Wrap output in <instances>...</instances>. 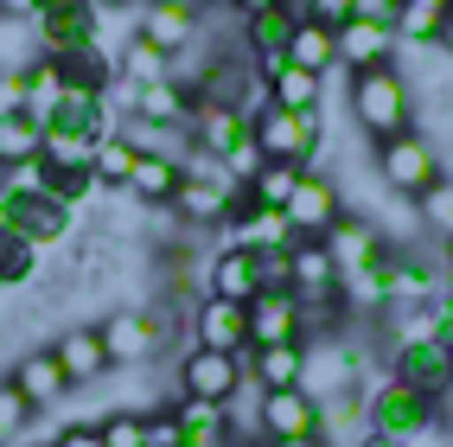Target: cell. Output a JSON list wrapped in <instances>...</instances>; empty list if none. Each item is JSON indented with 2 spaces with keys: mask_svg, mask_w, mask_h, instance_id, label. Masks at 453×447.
I'll list each match as a JSON object with an SVG mask.
<instances>
[{
  "mask_svg": "<svg viewBox=\"0 0 453 447\" xmlns=\"http://www.w3.org/2000/svg\"><path fill=\"white\" fill-rule=\"evenodd\" d=\"M294 339H300V294L262 288L250 301V345H294Z\"/></svg>",
  "mask_w": 453,
  "mask_h": 447,
  "instance_id": "17",
  "label": "cell"
},
{
  "mask_svg": "<svg viewBox=\"0 0 453 447\" xmlns=\"http://www.w3.org/2000/svg\"><path fill=\"white\" fill-rule=\"evenodd\" d=\"M447 268H453V236H447Z\"/></svg>",
  "mask_w": 453,
  "mask_h": 447,
  "instance_id": "52",
  "label": "cell"
},
{
  "mask_svg": "<svg viewBox=\"0 0 453 447\" xmlns=\"http://www.w3.org/2000/svg\"><path fill=\"white\" fill-rule=\"evenodd\" d=\"M441 428H447V435H453V390H447V397H441Z\"/></svg>",
  "mask_w": 453,
  "mask_h": 447,
  "instance_id": "48",
  "label": "cell"
},
{
  "mask_svg": "<svg viewBox=\"0 0 453 447\" xmlns=\"http://www.w3.org/2000/svg\"><path fill=\"white\" fill-rule=\"evenodd\" d=\"M243 358L236 351H204V345H186L179 358V397H198V403H230L243 390Z\"/></svg>",
  "mask_w": 453,
  "mask_h": 447,
  "instance_id": "8",
  "label": "cell"
},
{
  "mask_svg": "<svg viewBox=\"0 0 453 447\" xmlns=\"http://www.w3.org/2000/svg\"><path fill=\"white\" fill-rule=\"evenodd\" d=\"M51 351H58V365H65L71 390H77V383H96V377L109 371V351H103V333H96V326H71Z\"/></svg>",
  "mask_w": 453,
  "mask_h": 447,
  "instance_id": "25",
  "label": "cell"
},
{
  "mask_svg": "<svg viewBox=\"0 0 453 447\" xmlns=\"http://www.w3.org/2000/svg\"><path fill=\"white\" fill-rule=\"evenodd\" d=\"M365 422H371V435H389V441H415V435H428L434 422H441V403L434 397H421L415 383H403V377H377L371 390H365Z\"/></svg>",
  "mask_w": 453,
  "mask_h": 447,
  "instance_id": "3",
  "label": "cell"
},
{
  "mask_svg": "<svg viewBox=\"0 0 453 447\" xmlns=\"http://www.w3.org/2000/svg\"><path fill=\"white\" fill-rule=\"evenodd\" d=\"M256 262H262V288H288V250H268Z\"/></svg>",
  "mask_w": 453,
  "mask_h": 447,
  "instance_id": "45",
  "label": "cell"
},
{
  "mask_svg": "<svg viewBox=\"0 0 453 447\" xmlns=\"http://www.w3.org/2000/svg\"><path fill=\"white\" fill-rule=\"evenodd\" d=\"M319 243L332 250V262H339V281H345V275H357V268H371V262L389 250V243H383V230H377L365 212H357V218L345 212L339 224H332V230L319 236Z\"/></svg>",
  "mask_w": 453,
  "mask_h": 447,
  "instance_id": "16",
  "label": "cell"
},
{
  "mask_svg": "<svg viewBox=\"0 0 453 447\" xmlns=\"http://www.w3.org/2000/svg\"><path fill=\"white\" fill-rule=\"evenodd\" d=\"M403 0H351V19H371V26H396Z\"/></svg>",
  "mask_w": 453,
  "mask_h": 447,
  "instance_id": "42",
  "label": "cell"
},
{
  "mask_svg": "<svg viewBox=\"0 0 453 447\" xmlns=\"http://www.w3.org/2000/svg\"><path fill=\"white\" fill-rule=\"evenodd\" d=\"M39 243H26L19 230H7L0 224V288H19V281H33L39 275Z\"/></svg>",
  "mask_w": 453,
  "mask_h": 447,
  "instance_id": "34",
  "label": "cell"
},
{
  "mask_svg": "<svg viewBox=\"0 0 453 447\" xmlns=\"http://www.w3.org/2000/svg\"><path fill=\"white\" fill-rule=\"evenodd\" d=\"M0 115H26V71H0Z\"/></svg>",
  "mask_w": 453,
  "mask_h": 447,
  "instance_id": "41",
  "label": "cell"
},
{
  "mask_svg": "<svg viewBox=\"0 0 453 447\" xmlns=\"http://www.w3.org/2000/svg\"><path fill=\"white\" fill-rule=\"evenodd\" d=\"M115 96H122L128 103V115H141V122H160V128H192V89L186 83H147V89H122V83H115Z\"/></svg>",
  "mask_w": 453,
  "mask_h": 447,
  "instance_id": "18",
  "label": "cell"
},
{
  "mask_svg": "<svg viewBox=\"0 0 453 447\" xmlns=\"http://www.w3.org/2000/svg\"><path fill=\"white\" fill-rule=\"evenodd\" d=\"M58 96H65V71L51 65V58H33V65H26V115H45L58 109Z\"/></svg>",
  "mask_w": 453,
  "mask_h": 447,
  "instance_id": "35",
  "label": "cell"
},
{
  "mask_svg": "<svg viewBox=\"0 0 453 447\" xmlns=\"http://www.w3.org/2000/svg\"><path fill=\"white\" fill-rule=\"evenodd\" d=\"M179 160H166V154H141L134 160V173H128V198H141V204H173V192H179Z\"/></svg>",
  "mask_w": 453,
  "mask_h": 447,
  "instance_id": "30",
  "label": "cell"
},
{
  "mask_svg": "<svg viewBox=\"0 0 453 447\" xmlns=\"http://www.w3.org/2000/svg\"><path fill=\"white\" fill-rule=\"evenodd\" d=\"M134 160H141V154H134V147H128L122 135H103V141H96V154H89V166H96V179H103V186H115V192L128 186Z\"/></svg>",
  "mask_w": 453,
  "mask_h": 447,
  "instance_id": "36",
  "label": "cell"
},
{
  "mask_svg": "<svg viewBox=\"0 0 453 447\" xmlns=\"http://www.w3.org/2000/svg\"><path fill=\"white\" fill-rule=\"evenodd\" d=\"M96 7H115V13H134L141 0H96Z\"/></svg>",
  "mask_w": 453,
  "mask_h": 447,
  "instance_id": "49",
  "label": "cell"
},
{
  "mask_svg": "<svg viewBox=\"0 0 453 447\" xmlns=\"http://www.w3.org/2000/svg\"><path fill=\"white\" fill-rule=\"evenodd\" d=\"M332 39H339V71H383V65H396V26H371V19H345V26H332Z\"/></svg>",
  "mask_w": 453,
  "mask_h": 447,
  "instance_id": "13",
  "label": "cell"
},
{
  "mask_svg": "<svg viewBox=\"0 0 453 447\" xmlns=\"http://www.w3.org/2000/svg\"><path fill=\"white\" fill-rule=\"evenodd\" d=\"M51 447H103V435H96V422H71L51 435Z\"/></svg>",
  "mask_w": 453,
  "mask_h": 447,
  "instance_id": "44",
  "label": "cell"
},
{
  "mask_svg": "<svg viewBox=\"0 0 453 447\" xmlns=\"http://www.w3.org/2000/svg\"><path fill=\"white\" fill-rule=\"evenodd\" d=\"M275 447H326V441H319V435H313V441H275Z\"/></svg>",
  "mask_w": 453,
  "mask_h": 447,
  "instance_id": "50",
  "label": "cell"
},
{
  "mask_svg": "<svg viewBox=\"0 0 453 447\" xmlns=\"http://www.w3.org/2000/svg\"><path fill=\"white\" fill-rule=\"evenodd\" d=\"M186 7H198V0H186Z\"/></svg>",
  "mask_w": 453,
  "mask_h": 447,
  "instance_id": "54",
  "label": "cell"
},
{
  "mask_svg": "<svg viewBox=\"0 0 453 447\" xmlns=\"http://www.w3.org/2000/svg\"><path fill=\"white\" fill-rule=\"evenodd\" d=\"M300 365H307V345H250L243 371L262 383V390H300Z\"/></svg>",
  "mask_w": 453,
  "mask_h": 447,
  "instance_id": "26",
  "label": "cell"
},
{
  "mask_svg": "<svg viewBox=\"0 0 453 447\" xmlns=\"http://www.w3.org/2000/svg\"><path fill=\"white\" fill-rule=\"evenodd\" d=\"M0 224L7 230H19L26 243H39V250H51L58 236L71 230V204H58L45 186H0Z\"/></svg>",
  "mask_w": 453,
  "mask_h": 447,
  "instance_id": "7",
  "label": "cell"
},
{
  "mask_svg": "<svg viewBox=\"0 0 453 447\" xmlns=\"http://www.w3.org/2000/svg\"><path fill=\"white\" fill-rule=\"evenodd\" d=\"M447 13H453V0H403L396 39H403V45H434L441 26H447Z\"/></svg>",
  "mask_w": 453,
  "mask_h": 447,
  "instance_id": "32",
  "label": "cell"
},
{
  "mask_svg": "<svg viewBox=\"0 0 453 447\" xmlns=\"http://www.w3.org/2000/svg\"><path fill=\"white\" fill-rule=\"evenodd\" d=\"M415 218H421V224H428L441 243H447V236H453V179H434V186L415 198Z\"/></svg>",
  "mask_w": 453,
  "mask_h": 447,
  "instance_id": "37",
  "label": "cell"
},
{
  "mask_svg": "<svg viewBox=\"0 0 453 447\" xmlns=\"http://www.w3.org/2000/svg\"><path fill=\"white\" fill-rule=\"evenodd\" d=\"M211 294L218 301H256L262 294V262H256V250H236V243H224L218 256H211Z\"/></svg>",
  "mask_w": 453,
  "mask_h": 447,
  "instance_id": "22",
  "label": "cell"
},
{
  "mask_svg": "<svg viewBox=\"0 0 453 447\" xmlns=\"http://www.w3.org/2000/svg\"><path fill=\"white\" fill-rule=\"evenodd\" d=\"M288 288L307 301V294H332L339 288V262H332L326 243H313V236H294L288 243Z\"/></svg>",
  "mask_w": 453,
  "mask_h": 447,
  "instance_id": "23",
  "label": "cell"
},
{
  "mask_svg": "<svg viewBox=\"0 0 453 447\" xmlns=\"http://www.w3.org/2000/svg\"><path fill=\"white\" fill-rule=\"evenodd\" d=\"M166 77H173V58L160 45H147L141 33L122 45V58H115V83L122 89H147V83H166Z\"/></svg>",
  "mask_w": 453,
  "mask_h": 447,
  "instance_id": "29",
  "label": "cell"
},
{
  "mask_svg": "<svg viewBox=\"0 0 453 447\" xmlns=\"http://www.w3.org/2000/svg\"><path fill=\"white\" fill-rule=\"evenodd\" d=\"M441 301H447V307H453V275H447V288H441Z\"/></svg>",
  "mask_w": 453,
  "mask_h": 447,
  "instance_id": "51",
  "label": "cell"
},
{
  "mask_svg": "<svg viewBox=\"0 0 453 447\" xmlns=\"http://www.w3.org/2000/svg\"><path fill=\"white\" fill-rule=\"evenodd\" d=\"M300 13L319 19V26H345L351 19V0H300Z\"/></svg>",
  "mask_w": 453,
  "mask_h": 447,
  "instance_id": "43",
  "label": "cell"
},
{
  "mask_svg": "<svg viewBox=\"0 0 453 447\" xmlns=\"http://www.w3.org/2000/svg\"><path fill=\"white\" fill-rule=\"evenodd\" d=\"M192 345L204 351H250V307L243 301H218V294H204L192 301Z\"/></svg>",
  "mask_w": 453,
  "mask_h": 447,
  "instance_id": "12",
  "label": "cell"
},
{
  "mask_svg": "<svg viewBox=\"0 0 453 447\" xmlns=\"http://www.w3.org/2000/svg\"><path fill=\"white\" fill-rule=\"evenodd\" d=\"M250 128H256V147H262L268 160L313 166L319 147H326V115H319V109H275V103H268Z\"/></svg>",
  "mask_w": 453,
  "mask_h": 447,
  "instance_id": "5",
  "label": "cell"
},
{
  "mask_svg": "<svg viewBox=\"0 0 453 447\" xmlns=\"http://www.w3.org/2000/svg\"><path fill=\"white\" fill-rule=\"evenodd\" d=\"M173 422L186 435V447H224L230 422H224V403H198V397H179L173 403Z\"/></svg>",
  "mask_w": 453,
  "mask_h": 447,
  "instance_id": "28",
  "label": "cell"
},
{
  "mask_svg": "<svg viewBox=\"0 0 453 447\" xmlns=\"http://www.w3.org/2000/svg\"><path fill=\"white\" fill-rule=\"evenodd\" d=\"M45 147V122L39 115H0V166H33Z\"/></svg>",
  "mask_w": 453,
  "mask_h": 447,
  "instance_id": "31",
  "label": "cell"
},
{
  "mask_svg": "<svg viewBox=\"0 0 453 447\" xmlns=\"http://www.w3.org/2000/svg\"><path fill=\"white\" fill-rule=\"evenodd\" d=\"M224 243H236V250H256V256H268V250H288L294 243V230H288V212H268V204H243L230 224H224Z\"/></svg>",
  "mask_w": 453,
  "mask_h": 447,
  "instance_id": "21",
  "label": "cell"
},
{
  "mask_svg": "<svg viewBox=\"0 0 453 447\" xmlns=\"http://www.w3.org/2000/svg\"><path fill=\"white\" fill-rule=\"evenodd\" d=\"M281 212H288V230H294V236H313V243H319V236L345 218V192H339V179H326L319 166H307Z\"/></svg>",
  "mask_w": 453,
  "mask_h": 447,
  "instance_id": "9",
  "label": "cell"
},
{
  "mask_svg": "<svg viewBox=\"0 0 453 447\" xmlns=\"http://www.w3.org/2000/svg\"><path fill=\"white\" fill-rule=\"evenodd\" d=\"M294 26H300V7H294V0H275V7H262V13H243L250 65H275V58H288Z\"/></svg>",
  "mask_w": 453,
  "mask_h": 447,
  "instance_id": "19",
  "label": "cell"
},
{
  "mask_svg": "<svg viewBox=\"0 0 453 447\" xmlns=\"http://www.w3.org/2000/svg\"><path fill=\"white\" fill-rule=\"evenodd\" d=\"M434 179H447V160L428 128H409L396 141H377V186L396 192V198H421L434 186Z\"/></svg>",
  "mask_w": 453,
  "mask_h": 447,
  "instance_id": "2",
  "label": "cell"
},
{
  "mask_svg": "<svg viewBox=\"0 0 453 447\" xmlns=\"http://www.w3.org/2000/svg\"><path fill=\"white\" fill-rule=\"evenodd\" d=\"M96 435H103V447H147V415L115 409V415H103V422H96Z\"/></svg>",
  "mask_w": 453,
  "mask_h": 447,
  "instance_id": "39",
  "label": "cell"
},
{
  "mask_svg": "<svg viewBox=\"0 0 453 447\" xmlns=\"http://www.w3.org/2000/svg\"><path fill=\"white\" fill-rule=\"evenodd\" d=\"M389 377H403L415 383L421 397H447L453 390V345L447 339H403V345H389Z\"/></svg>",
  "mask_w": 453,
  "mask_h": 447,
  "instance_id": "10",
  "label": "cell"
},
{
  "mask_svg": "<svg viewBox=\"0 0 453 447\" xmlns=\"http://www.w3.org/2000/svg\"><path fill=\"white\" fill-rule=\"evenodd\" d=\"M39 7H45V0H0V13H7V19H39Z\"/></svg>",
  "mask_w": 453,
  "mask_h": 447,
  "instance_id": "46",
  "label": "cell"
},
{
  "mask_svg": "<svg viewBox=\"0 0 453 447\" xmlns=\"http://www.w3.org/2000/svg\"><path fill=\"white\" fill-rule=\"evenodd\" d=\"M351 122L365 128L371 141H396V135H409L415 128V83L396 71V65H383V71H357L351 77Z\"/></svg>",
  "mask_w": 453,
  "mask_h": 447,
  "instance_id": "1",
  "label": "cell"
},
{
  "mask_svg": "<svg viewBox=\"0 0 453 447\" xmlns=\"http://www.w3.org/2000/svg\"><path fill=\"white\" fill-rule=\"evenodd\" d=\"M134 33L147 45H160L166 58H186L198 45V7H186V0H141L134 7Z\"/></svg>",
  "mask_w": 453,
  "mask_h": 447,
  "instance_id": "11",
  "label": "cell"
},
{
  "mask_svg": "<svg viewBox=\"0 0 453 447\" xmlns=\"http://www.w3.org/2000/svg\"><path fill=\"white\" fill-rule=\"evenodd\" d=\"M288 65L313 71V77H332V71H339V39H332V26H319V19L300 13L294 39H288Z\"/></svg>",
  "mask_w": 453,
  "mask_h": 447,
  "instance_id": "27",
  "label": "cell"
},
{
  "mask_svg": "<svg viewBox=\"0 0 453 447\" xmlns=\"http://www.w3.org/2000/svg\"><path fill=\"white\" fill-rule=\"evenodd\" d=\"M13 390L33 403V415H39V409H58L71 397V377H65V365H58V351L45 345V351H26L13 365Z\"/></svg>",
  "mask_w": 453,
  "mask_h": 447,
  "instance_id": "20",
  "label": "cell"
},
{
  "mask_svg": "<svg viewBox=\"0 0 453 447\" xmlns=\"http://www.w3.org/2000/svg\"><path fill=\"white\" fill-rule=\"evenodd\" d=\"M300 173H307V166H294V160H268L243 192H250V204H268V212H281V204L294 198V186H300Z\"/></svg>",
  "mask_w": 453,
  "mask_h": 447,
  "instance_id": "33",
  "label": "cell"
},
{
  "mask_svg": "<svg viewBox=\"0 0 453 447\" xmlns=\"http://www.w3.org/2000/svg\"><path fill=\"white\" fill-rule=\"evenodd\" d=\"M365 351H357L345 333L332 339H307V365H300V390L313 403H332V397H365Z\"/></svg>",
  "mask_w": 453,
  "mask_h": 447,
  "instance_id": "6",
  "label": "cell"
},
{
  "mask_svg": "<svg viewBox=\"0 0 453 447\" xmlns=\"http://www.w3.org/2000/svg\"><path fill=\"white\" fill-rule=\"evenodd\" d=\"M250 135H256V128H250V115H243V109H230V103H198V109H192V154L230 160Z\"/></svg>",
  "mask_w": 453,
  "mask_h": 447,
  "instance_id": "14",
  "label": "cell"
},
{
  "mask_svg": "<svg viewBox=\"0 0 453 447\" xmlns=\"http://www.w3.org/2000/svg\"><path fill=\"white\" fill-rule=\"evenodd\" d=\"M256 71H262L268 103H275V109H319V96H326V77L288 65V58H275V65H256Z\"/></svg>",
  "mask_w": 453,
  "mask_h": 447,
  "instance_id": "24",
  "label": "cell"
},
{
  "mask_svg": "<svg viewBox=\"0 0 453 447\" xmlns=\"http://www.w3.org/2000/svg\"><path fill=\"white\" fill-rule=\"evenodd\" d=\"M26 428H33V403H26L13 383H0V447L26 441Z\"/></svg>",
  "mask_w": 453,
  "mask_h": 447,
  "instance_id": "38",
  "label": "cell"
},
{
  "mask_svg": "<svg viewBox=\"0 0 453 447\" xmlns=\"http://www.w3.org/2000/svg\"><path fill=\"white\" fill-rule=\"evenodd\" d=\"M0 294H7V288H0Z\"/></svg>",
  "mask_w": 453,
  "mask_h": 447,
  "instance_id": "55",
  "label": "cell"
},
{
  "mask_svg": "<svg viewBox=\"0 0 453 447\" xmlns=\"http://www.w3.org/2000/svg\"><path fill=\"white\" fill-rule=\"evenodd\" d=\"M319 435V403L307 390H268L262 397V441H313Z\"/></svg>",
  "mask_w": 453,
  "mask_h": 447,
  "instance_id": "15",
  "label": "cell"
},
{
  "mask_svg": "<svg viewBox=\"0 0 453 447\" xmlns=\"http://www.w3.org/2000/svg\"><path fill=\"white\" fill-rule=\"evenodd\" d=\"M19 447H51V441H19Z\"/></svg>",
  "mask_w": 453,
  "mask_h": 447,
  "instance_id": "53",
  "label": "cell"
},
{
  "mask_svg": "<svg viewBox=\"0 0 453 447\" xmlns=\"http://www.w3.org/2000/svg\"><path fill=\"white\" fill-rule=\"evenodd\" d=\"M147 447H186V435H179V422H173V409L147 415Z\"/></svg>",
  "mask_w": 453,
  "mask_h": 447,
  "instance_id": "40",
  "label": "cell"
},
{
  "mask_svg": "<svg viewBox=\"0 0 453 447\" xmlns=\"http://www.w3.org/2000/svg\"><path fill=\"white\" fill-rule=\"evenodd\" d=\"M434 51H441V58H453V13H447V26H441V39H434Z\"/></svg>",
  "mask_w": 453,
  "mask_h": 447,
  "instance_id": "47",
  "label": "cell"
},
{
  "mask_svg": "<svg viewBox=\"0 0 453 447\" xmlns=\"http://www.w3.org/2000/svg\"><path fill=\"white\" fill-rule=\"evenodd\" d=\"M96 333H103V351H109V371H141V365H154L166 351V313L122 301Z\"/></svg>",
  "mask_w": 453,
  "mask_h": 447,
  "instance_id": "4",
  "label": "cell"
}]
</instances>
